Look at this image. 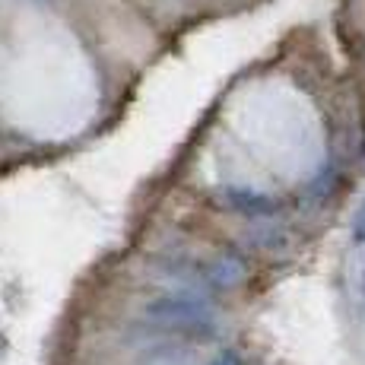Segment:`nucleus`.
Wrapping results in <instances>:
<instances>
[{"label": "nucleus", "mask_w": 365, "mask_h": 365, "mask_svg": "<svg viewBox=\"0 0 365 365\" xmlns=\"http://www.w3.org/2000/svg\"><path fill=\"white\" fill-rule=\"evenodd\" d=\"M334 181H336L334 168H321V175L312 181V187H308L312 200H327V197H331V194H334Z\"/></svg>", "instance_id": "nucleus-5"}, {"label": "nucleus", "mask_w": 365, "mask_h": 365, "mask_svg": "<svg viewBox=\"0 0 365 365\" xmlns=\"http://www.w3.org/2000/svg\"><path fill=\"white\" fill-rule=\"evenodd\" d=\"M210 365H245V362L238 359V353H232V349H226V353H220V356H216V359L210 362Z\"/></svg>", "instance_id": "nucleus-7"}, {"label": "nucleus", "mask_w": 365, "mask_h": 365, "mask_svg": "<svg viewBox=\"0 0 365 365\" xmlns=\"http://www.w3.org/2000/svg\"><path fill=\"white\" fill-rule=\"evenodd\" d=\"M353 242H356V245H365V200H362V207L356 210V220H353Z\"/></svg>", "instance_id": "nucleus-6"}, {"label": "nucleus", "mask_w": 365, "mask_h": 365, "mask_svg": "<svg viewBox=\"0 0 365 365\" xmlns=\"http://www.w3.org/2000/svg\"><path fill=\"white\" fill-rule=\"evenodd\" d=\"M245 245L257 251H279L289 245V235L279 222L273 220H261V222H251V229L245 232Z\"/></svg>", "instance_id": "nucleus-4"}, {"label": "nucleus", "mask_w": 365, "mask_h": 365, "mask_svg": "<svg viewBox=\"0 0 365 365\" xmlns=\"http://www.w3.org/2000/svg\"><path fill=\"white\" fill-rule=\"evenodd\" d=\"M143 318L150 327L175 336H191V340H207L220 327V314L210 296L200 292H178L165 289L156 299L143 305Z\"/></svg>", "instance_id": "nucleus-1"}, {"label": "nucleus", "mask_w": 365, "mask_h": 365, "mask_svg": "<svg viewBox=\"0 0 365 365\" xmlns=\"http://www.w3.org/2000/svg\"><path fill=\"white\" fill-rule=\"evenodd\" d=\"M203 279L210 292H232L248 279V261L238 251H220L203 261Z\"/></svg>", "instance_id": "nucleus-3"}, {"label": "nucleus", "mask_w": 365, "mask_h": 365, "mask_svg": "<svg viewBox=\"0 0 365 365\" xmlns=\"http://www.w3.org/2000/svg\"><path fill=\"white\" fill-rule=\"evenodd\" d=\"M220 203L232 213L245 216L251 222H261V220H273L279 213V200L273 194H264V191H255V187H238V185H226L220 187Z\"/></svg>", "instance_id": "nucleus-2"}, {"label": "nucleus", "mask_w": 365, "mask_h": 365, "mask_svg": "<svg viewBox=\"0 0 365 365\" xmlns=\"http://www.w3.org/2000/svg\"><path fill=\"white\" fill-rule=\"evenodd\" d=\"M362 296H365V273H362Z\"/></svg>", "instance_id": "nucleus-8"}]
</instances>
